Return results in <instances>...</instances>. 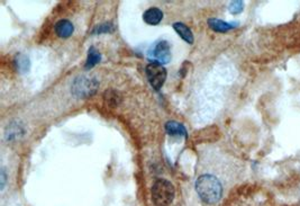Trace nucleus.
<instances>
[{"instance_id":"dca6fc26","label":"nucleus","mask_w":300,"mask_h":206,"mask_svg":"<svg viewBox=\"0 0 300 206\" xmlns=\"http://www.w3.org/2000/svg\"><path fill=\"white\" fill-rule=\"evenodd\" d=\"M105 97H106V100L108 104H117V102H118V96H117L116 92L114 91H107L106 95H105Z\"/></svg>"},{"instance_id":"39448f33","label":"nucleus","mask_w":300,"mask_h":206,"mask_svg":"<svg viewBox=\"0 0 300 206\" xmlns=\"http://www.w3.org/2000/svg\"><path fill=\"white\" fill-rule=\"evenodd\" d=\"M149 59L160 64L169 63L171 61V48L166 41H159L150 49Z\"/></svg>"},{"instance_id":"7ed1b4c3","label":"nucleus","mask_w":300,"mask_h":206,"mask_svg":"<svg viewBox=\"0 0 300 206\" xmlns=\"http://www.w3.org/2000/svg\"><path fill=\"white\" fill-rule=\"evenodd\" d=\"M98 89V81L95 78L78 77L72 85V94L78 98H85L95 94Z\"/></svg>"},{"instance_id":"0eeeda50","label":"nucleus","mask_w":300,"mask_h":206,"mask_svg":"<svg viewBox=\"0 0 300 206\" xmlns=\"http://www.w3.org/2000/svg\"><path fill=\"white\" fill-rule=\"evenodd\" d=\"M54 29H55L57 36H60L61 38H68L75 32V26L68 19H61L56 23Z\"/></svg>"},{"instance_id":"f8f14e48","label":"nucleus","mask_w":300,"mask_h":206,"mask_svg":"<svg viewBox=\"0 0 300 206\" xmlns=\"http://www.w3.org/2000/svg\"><path fill=\"white\" fill-rule=\"evenodd\" d=\"M100 60H101L100 54L97 52V50L92 46V48H90V50H89L88 59H87V62H85L84 68L87 69V70L88 69H91V68L95 67L97 63H99Z\"/></svg>"},{"instance_id":"4468645a","label":"nucleus","mask_w":300,"mask_h":206,"mask_svg":"<svg viewBox=\"0 0 300 206\" xmlns=\"http://www.w3.org/2000/svg\"><path fill=\"white\" fill-rule=\"evenodd\" d=\"M114 29V26L110 23H105V24H101L99 26H97L93 29L92 34H100V33H108L111 32V30Z\"/></svg>"},{"instance_id":"1a4fd4ad","label":"nucleus","mask_w":300,"mask_h":206,"mask_svg":"<svg viewBox=\"0 0 300 206\" xmlns=\"http://www.w3.org/2000/svg\"><path fill=\"white\" fill-rule=\"evenodd\" d=\"M173 29L175 32H177L182 37V40H185L187 43H189V44L193 43V34L191 32V29H190L187 25H185L184 23H180V22L174 23Z\"/></svg>"},{"instance_id":"f3484780","label":"nucleus","mask_w":300,"mask_h":206,"mask_svg":"<svg viewBox=\"0 0 300 206\" xmlns=\"http://www.w3.org/2000/svg\"><path fill=\"white\" fill-rule=\"evenodd\" d=\"M5 172H3V169L1 170V189H3V186H5Z\"/></svg>"},{"instance_id":"f257e3e1","label":"nucleus","mask_w":300,"mask_h":206,"mask_svg":"<svg viewBox=\"0 0 300 206\" xmlns=\"http://www.w3.org/2000/svg\"><path fill=\"white\" fill-rule=\"evenodd\" d=\"M196 192L202 202L207 204H216L223 196V186L216 176L205 174L196 180Z\"/></svg>"},{"instance_id":"9b49d317","label":"nucleus","mask_w":300,"mask_h":206,"mask_svg":"<svg viewBox=\"0 0 300 206\" xmlns=\"http://www.w3.org/2000/svg\"><path fill=\"white\" fill-rule=\"evenodd\" d=\"M165 130L167 134L170 135H178V137H186L187 138V130L182 124L174 122V120H169L165 124Z\"/></svg>"},{"instance_id":"f03ea898","label":"nucleus","mask_w":300,"mask_h":206,"mask_svg":"<svg viewBox=\"0 0 300 206\" xmlns=\"http://www.w3.org/2000/svg\"><path fill=\"white\" fill-rule=\"evenodd\" d=\"M175 195L173 185L166 179H158L152 187V201L155 206H169Z\"/></svg>"},{"instance_id":"2eb2a0df","label":"nucleus","mask_w":300,"mask_h":206,"mask_svg":"<svg viewBox=\"0 0 300 206\" xmlns=\"http://www.w3.org/2000/svg\"><path fill=\"white\" fill-rule=\"evenodd\" d=\"M243 8H244L243 1H232L231 5L228 7V9L232 14H239L243 10Z\"/></svg>"},{"instance_id":"9d476101","label":"nucleus","mask_w":300,"mask_h":206,"mask_svg":"<svg viewBox=\"0 0 300 206\" xmlns=\"http://www.w3.org/2000/svg\"><path fill=\"white\" fill-rule=\"evenodd\" d=\"M208 25L210 29H213L214 30H216V32H228V30H231L234 27H236V24H231V23L220 21V19L217 18H210L208 19Z\"/></svg>"},{"instance_id":"423d86ee","label":"nucleus","mask_w":300,"mask_h":206,"mask_svg":"<svg viewBox=\"0 0 300 206\" xmlns=\"http://www.w3.org/2000/svg\"><path fill=\"white\" fill-rule=\"evenodd\" d=\"M224 206H263V203L259 200L258 195H255V194L243 193L233 197Z\"/></svg>"},{"instance_id":"6e6552de","label":"nucleus","mask_w":300,"mask_h":206,"mask_svg":"<svg viewBox=\"0 0 300 206\" xmlns=\"http://www.w3.org/2000/svg\"><path fill=\"white\" fill-rule=\"evenodd\" d=\"M143 19L146 24L149 25H158L163 19V13L161 9L153 7V8L147 9L143 15Z\"/></svg>"},{"instance_id":"20e7f679","label":"nucleus","mask_w":300,"mask_h":206,"mask_svg":"<svg viewBox=\"0 0 300 206\" xmlns=\"http://www.w3.org/2000/svg\"><path fill=\"white\" fill-rule=\"evenodd\" d=\"M145 73L151 86L153 87L155 90H160L166 79L165 68L163 67L162 64L157 63V62H152V63H150L145 68Z\"/></svg>"},{"instance_id":"ddd939ff","label":"nucleus","mask_w":300,"mask_h":206,"mask_svg":"<svg viewBox=\"0 0 300 206\" xmlns=\"http://www.w3.org/2000/svg\"><path fill=\"white\" fill-rule=\"evenodd\" d=\"M16 67L21 72H27L29 69V60L26 57L19 54L16 58Z\"/></svg>"}]
</instances>
